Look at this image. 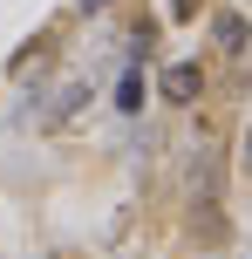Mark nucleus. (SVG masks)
Here are the masks:
<instances>
[{"instance_id":"1","label":"nucleus","mask_w":252,"mask_h":259,"mask_svg":"<svg viewBox=\"0 0 252 259\" xmlns=\"http://www.w3.org/2000/svg\"><path fill=\"white\" fill-rule=\"evenodd\" d=\"M205 96V68L198 62H171L164 68V103H198Z\"/></svg>"},{"instance_id":"2","label":"nucleus","mask_w":252,"mask_h":259,"mask_svg":"<svg viewBox=\"0 0 252 259\" xmlns=\"http://www.w3.org/2000/svg\"><path fill=\"white\" fill-rule=\"evenodd\" d=\"M191 239H205V246H218V239H225V219H218V198H198V205H191Z\"/></svg>"},{"instance_id":"3","label":"nucleus","mask_w":252,"mask_h":259,"mask_svg":"<svg viewBox=\"0 0 252 259\" xmlns=\"http://www.w3.org/2000/svg\"><path fill=\"white\" fill-rule=\"evenodd\" d=\"M191 191L218 198V164H212V150H198V157H191Z\"/></svg>"},{"instance_id":"4","label":"nucleus","mask_w":252,"mask_h":259,"mask_svg":"<svg viewBox=\"0 0 252 259\" xmlns=\"http://www.w3.org/2000/svg\"><path fill=\"white\" fill-rule=\"evenodd\" d=\"M116 109H123V116H136V109H143V75H136V68L116 82Z\"/></svg>"},{"instance_id":"5","label":"nucleus","mask_w":252,"mask_h":259,"mask_svg":"<svg viewBox=\"0 0 252 259\" xmlns=\"http://www.w3.org/2000/svg\"><path fill=\"white\" fill-rule=\"evenodd\" d=\"M212 34H218V48H245V21H239V14H218Z\"/></svg>"},{"instance_id":"6","label":"nucleus","mask_w":252,"mask_h":259,"mask_svg":"<svg viewBox=\"0 0 252 259\" xmlns=\"http://www.w3.org/2000/svg\"><path fill=\"white\" fill-rule=\"evenodd\" d=\"M130 48H136V55H143V62H150V55H157V27L143 21V27H136V34H130Z\"/></svg>"},{"instance_id":"7","label":"nucleus","mask_w":252,"mask_h":259,"mask_svg":"<svg viewBox=\"0 0 252 259\" xmlns=\"http://www.w3.org/2000/svg\"><path fill=\"white\" fill-rule=\"evenodd\" d=\"M171 14H177V21H191V14H198V0H171Z\"/></svg>"},{"instance_id":"8","label":"nucleus","mask_w":252,"mask_h":259,"mask_svg":"<svg viewBox=\"0 0 252 259\" xmlns=\"http://www.w3.org/2000/svg\"><path fill=\"white\" fill-rule=\"evenodd\" d=\"M245 170H252V130H245Z\"/></svg>"},{"instance_id":"9","label":"nucleus","mask_w":252,"mask_h":259,"mask_svg":"<svg viewBox=\"0 0 252 259\" xmlns=\"http://www.w3.org/2000/svg\"><path fill=\"white\" fill-rule=\"evenodd\" d=\"M89 7H109V0H89Z\"/></svg>"}]
</instances>
